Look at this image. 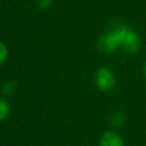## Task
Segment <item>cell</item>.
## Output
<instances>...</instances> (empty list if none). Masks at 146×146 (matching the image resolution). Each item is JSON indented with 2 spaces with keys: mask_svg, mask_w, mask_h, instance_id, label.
Returning <instances> with one entry per match:
<instances>
[{
  "mask_svg": "<svg viewBox=\"0 0 146 146\" xmlns=\"http://www.w3.org/2000/svg\"><path fill=\"white\" fill-rule=\"evenodd\" d=\"M97 47L105 54H113L123 49L129 54H136L141 47L139 35L130 26L117 25L104 33L97 41Z\"/></svg>",
  "mask_w": 146,
  "mask_h": 146,
  "instance_id": "cell-1",
  "label": "cell"
},
{
  "mask_svg": "<svg viewBox=\"0 0 146 146\" xmlns=\"http://www.w3.org/2000/svg\"><path fill=\"white\" fill-rule=\"evenodd\" d=\"M35 3H36V7L40 8V9H47L51 6L52 3V0H35Z\"/></svg>",
  "mask_w": 146,
  "mask_h": 146,
  "instance_id": "cell-8",
  "label": "cell"
},
{
  "mask_svg": "<svg viewBox=\"0 0 146 146\" xmlns=\"http://www.w3.org/2000/svg\"><path fill=\"white\" fill-rule=\"evenodd\" d=\"M8 54H9V51H8L7 46L3 42L0 41V66L6 62V59L8 57Z\"/></svg>",
  "mask_w": 146,
  "mask_h": 146,
  "instance_id": "cell-7",
  "label": "cell"
},
{
  "mask_svg": "<svg viewBox=\"0 0 146 146\" xmlns=\"http://www.w3.org/2000/svg\"><path fill=\"white\" fill-rule=\"evenodd\" d=\"M143 73H144V75L146 76V60H145V63H144V65H143Z\"/></svg>",
  "mask_w": 146,
  "mask_h": 146,
  "instance_id": "cell-9",
  "label": "cell"
},
{
  "mask_svg": "<svg viewBox=\"0 0 146 146\" xmlns=\"http://www.w3.org/2000/svg\"><path fill=\"white\" fill-rule=\"evenodd\" d=\"M95 83L102 91H110L116 84L114 72L107 66H100L95 74Z\"/></svg>",
  "mask_w": 146,
  "mask_h": 146,
  "instance_id": "cell-2",
  "label": "cell"
},
{
  "mask_svg": "<svg viewBox=\"0 0 146 146\" xmlns=\"http://www.w3.org/2000/svg\"><path fill=\"white\" fill-rule=\"evenodd\" d=\"M10 113V105L8 100L3 97H0V121H3Z\"/></svg>",
  "mask_w": 146,
  "mask_h": 146,
  "instance_id": "cell-4",
  "label": "cell"
},
{
  "mask_svg": "<svg viewBox=\"0 0 146 146\" xmlns=\"http://www.w3.org/2000/svg\"><path fill=\"white\" fill-rule=\"evenodd\" d=\"M123 121H124V116H123V114H122L121 112L114 113V114L112 115V117H111V122H112V124L115 125V127L121 125V124L123 123Z\"/></svg>",
  "mask_w": 146,
  "mask_h": 146,
  "instance_id": "cell-6",
  "label": "cell"
},
{
  "mask_svg": "<svg viewBox=\"0 0 146 146\" xmlns=\"http://www.w3.org/2000/svg\"><path fill=\"white\" fill-rule=\"evenodd\" d=\"M98 146H124V141L117 132L108 130L102 133L98 140Z\"/></svg>",
  "mask_w": 146,
  "mask_h": 146,
  "instance_id": "cell-3",
  "label": "cell"
},
{
  "mask_svg": "<svg viewBox=\"0 0 146 146\" xmlns=\"http://www.w3.org/2000/svg\"><path fill=\"white\" fill-rule=\"evenodd\" d=\"M15 89H16V86H15V83L11 82V81H6V82L2 84V88H1L3 95H11V94L15 91Z\"/></svg>",
  "mask_w": 146,
  "mask_h": 146,
  "instance_id": "cell-5",
  "label": "cell"
}]
</instances>
